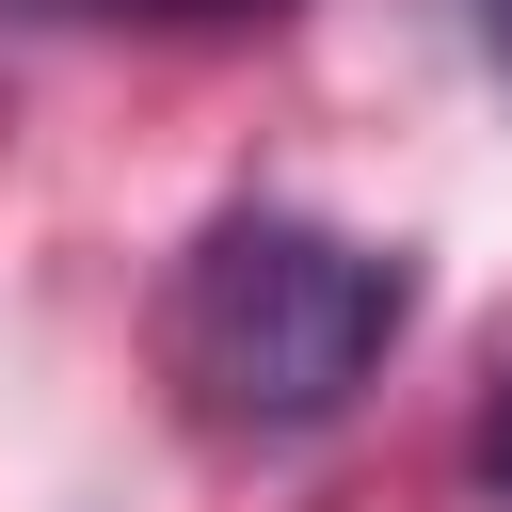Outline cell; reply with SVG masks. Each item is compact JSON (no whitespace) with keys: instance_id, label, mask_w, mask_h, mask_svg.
<instances>
[{"instance_id":"obj_1","label":"cell","mask_w":512,"mask_h":512,"mask_svg":"<svg viewBox=\"0 0 512 512\" xmlns=\"http://www.w3.org/2000/svg\"><path fill=\"white\" fill-rule=\"evenodd\" d=\"M416 320V272L352 224H304V208H224L192 256H176V304H160V352L192 384V416L224 432H320Z\"/></svg>"},{"instance_id":"obj_2","label":"cell","mask_w":512,"mask_h":512,"mask_svg":"<svg viewBox=\"0 0 512 512\" xmlns=\"http://www.w3.org/2000/svg\"><path fill=\"white\" fill-rule=\"evenodd\" d=\"M48 16H272V0H48Z\"/></svg>"},{"instance_id":"obj_3","label":"cell","mask_w":512,"mask_h":512,"mask_svg":"<svg viewBox=\"0 0 512 512\" xmlns=\"http://www.w3.org/2000/svg\"><path fill=\"white\" fill-rule=\"evenodd\" d=\"M464 464H480V496H512V384H496V416H480V448H464Z\"/></svg>"},{"instance_id":"obj_4","label":"cell","mask_w":512,"mask_h":512,"mask_svg":"<svg viewBox=\"0 0 512 512\" xmlns=\"http://www.w3.org/2000/svg\"><path fill=\"white\" fill-rule=\"evenodd\" d=\"M480 32H496V64H512V0H480Z\"/></svg>"}]
</instances>
